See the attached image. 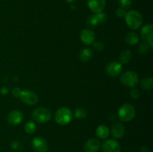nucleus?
Returning a JSON list of instances; mask_svg holds the SVG:
<instances>
[{"instance_id": "b1692460", "label": "nucleus", "mask_w": 153, "mask_h": 152, "mask_svg": "<svg viewBox=\"0 0 153 152\" xmlns=\"http://www.w3.org/2000/svg\"><path fill=\"white\" fill-rule=\"evenodd\" d=\"M152 48L149 45V43L143 41L140 44L138 47V52L140 55H145L147 52H149V49H152Z\"/></svg>"}, {"instance_id": "c756f323", "label": "nucleus", "mask_w": 153, "mask_h": 152, "mask_svg": "<svg viewBox=\"0 0 153 152\" xmlns=\"http://www.w3.org/2000/svg\"><path fill=\"white\" fill-rule=\"evenodd\" d=\"M116 14L117 16H119L120 18H123L125 17L126 14V11L124 9L121 8V7H119L116 10Z\"/></svg>"}, {"instance_id": "4be33fe9", "label": "nucleus", "mask_w": 153, "mask_h": 152, "mask_svg": "<svg viewBox=\"0 0 153 152\" xmlns=\"http://www.w3.org/2000/svg\"><path fill=\"white\" fill-rule=\"evenodd\" d=\"M98 24H100L99 22L98 19H97V14H93L91 15L87 19V25L90 27V28H94V27L97 26Z\"/></svg>"}, {"instance_id": "473e14b6", "label": "nucleus", "mask_w": 153, "mask_h": 152, "mask_svg": "<svg viewBox=\"0 0 153 152\" xmlns=\"http://www.w3.org/2000/svg\"><path fill=\"white\" fill-rule=\"evenodd\" d=\"M140 152H149V150L147 147L143 146V147H142L141 148H140Z\"/></svg>"}, {"instance_id": "9d476101", "label": "nucleus", "mask_w": 153, "mask_h": 152, "mask_svg": "<svg viewBox=\"0 0 153 152\" xmlns=\"http://www.w3.org/2000/svg\"><path fill=\"white\" fill-rule=\"evenodd\" d=\"M88 6L94 13H101L106 6V0H88Z\"/></svg>"}, {"instance_id": "423d86ee", "label": "nucleus", "mask_w": 153, "mask_h": 152, "mask_svg": "<svg viewBox=\"0 0 153 152\" xmlns=\"http://www.w3.org/2000/svg\"><path fill=\"white\" fill-rule=\"evenodd\" d=\"M19 98L24 104L28 105H34L38 101V96L37 94L28 89L21 91Z\"/></svg>"}, {"instance_id": "0eeeda50", "label": "nucleus", "mask_w": 153, "mask_h": 152, "mask_svg": "<svg viewBox=\"0 0 153 152\" xmlns=\"http://www.w3.org/2000/svg\"><path fill=\"white\" fill-rule=\"evenodd\" d=\"M142 40L144 42L149 43L151 47H153V25L152 24L149 23L144 25L140 31Z\"/></svg>"}, {"instance_id": "7ed1b4c3", "label": "nucleus", "mask_w": 153, "mask_h": 152, "mask_svg": "<svg viewBox=\"0 0 153 152\" xmlns=\"http://www.w3.org/2000/svg\"><path fill=\"white\" fill-rule=\"evenodd\" d=\"M135 108L131 104H125L118 110V117L123 122H130L135 116Z\"/></svg>"}, {"instance_id": "72a5a7b5", "label": "nucleus", "mask_w": 153, "mask_h": 152, "mask_svg": "<svg viewBox=\"0 0 153 152\" xmlns=\"http://www.w3.org/2000/svg\"><path fill=\"white\" fill-rule=\"evenodd\" d=\"M66 1H67L68 3H73V2H74L76 0H66Z\"/></svg>"}, {"instance_id": "c85d7f7f", "label": "nucleus", "mask_w": 153, "mask_h": 152, "mask_svg": "<svg viewBox=\"0 0 153 152\" xmlns=\"http://www.w3.org/2000/svg\"><path fill=\"white\" fill-rule=\"evenodd\" d=\"M97 16V19H98L99 22L100 23H104L106 21L107 19V16H106L105 13H104L103 12H101V13H96Z\"/></svg>"}, {"instance_id": "5701e85b", "label": "nucleus", "mask_w": 153, "mask_h": 152, "mask_svg": "<svg viewBox=\"0 0 153 152\" xmlns=\"http://www.w3.org/2000/svg\"><path fill=\"white\" fill-rule=\"evenodd\" d=\"M74 116L78 119H84L87 116V111L82 107H78L74 110Z\"/></svg>"}, {"instance_id": "bb28decb", "label": "nucleus", "mask_w": 153, "mask_h": 152, "mask_svg": "<svg viewBox=\"0 0 153 152\" xmlns=\"http://www.w3.org/2000/svg\"><path fill=\"white\" fill-rule=\"evenodd\" d=\"M10 147L14 151H19L22 149V145L17 140H13L10 143Z\"/></svg>"}, {"instance_id": "4468645a", "label": "nucleus", "mask_w": 153, "mask_h": 152, "mask_svg": "<svg viewBox=\"0 0 153 152\" xmlns=\"http://www.w3.org/2000/svg\"><path fill=\"white\" fill-rule=\"evenodd\" d=\"M7 122L12 125H18L23 119V114L19 110H12L7 115Z\"/></svg>"}, {"instance_id": "f704fd0d", "label": "nucleus", "mask_w": 153, "mask_h": 152, "mask_svg": "<svg viewBox=\"0 0 153 152\" xmlns=\"http://www.w3.org/2000/svg\"><path fill=\"white\" fill-rule=\"evenodd\" d=\"M71 8L73 9V10H75V9H76V7L74 5H71Z\"/></svg>"}, {"instance_id": "f03ea898", "label": "nucleus", "mask_w": 153, "mask_h": 152, "mask_svg": "<svg viewBox=\"0 0 153 152\" xmlns=\"http://www.w3.org/2000/svg\"><path fill=\"white\" fill-rule=\"evenodd\" d=\"M73 119V113L68 107H61L56 111L55 115V120L58 125H68Z\"/></svg>"}, {"instance_id": "6ab92c4d", "label": "nucleus", "mask_w": 153, "mask_h": 152, "mask_svg": "<svg viewBox=\"0 0 153 152\" xmlns=\"http://www.w3.org/2000/svg\"><path fill=\"white\" fill-rule=\"evenodd\" d=\"M131 58H132V55L130 51H123L120 55V63L121 64H126L131 61Z\"/></svg>"}, {"instance_id": "f3484780", "label": "nucleus", "mask_w": 153, "mask_h": 152, "mask_svg": "<svg viewBox=\"0 0 153 152\" xmlns=\"http://www.w3.org/2000/svg\"><path fill=\"white\" fill-rule=\"evenodd\" d=\"M125 41L128 44L134 46L139 42V36L134 32H128L126 34Z\"/></svg>"}, {"instance_id": "f8f14e48", "label": "nucleus", "mask_w": 153, "mask_h": 152, "mask_svg": "<svg viewBox=\"0 0 153 152\" xmlns=\"http://www.w3.org/2000/svg\"><path fill=\"white\" fill-rule=\"evenodd\" d=\"M95 33L89 28H86L80 33V40L84 44L91 45L95 42Z\"/></svg>"}, {"instance_id": "393cba45", "label": "nucleus", "mask_w": 153, "mask_h": 152, "mask_svg": "<svg viewBox=\"0 0 153 152\" xmlns=\"http://www.w3.org/2000/svg\"><path fill=\"white\" fill-rule=\"evenodd\" d=\"M119 4L121 8L124 10H127L131 5V0H119Z\"/></svg>"}, {"instance_id": "6e6552de", "label": "nucleus", "mask_w": 153, "mask_h": 152, "mask_svg": "<svg viewBox=\"0 0 153 152\" xmlns=\"http://www.w3.org/2000/svg\"><path fill=\"white\" fill-rule=\"evenodd\" d=\"M123 70V64L117 61L109 63L105 68L106 73L111 77H116L119 75Z\"/></svg>"}, {"instance_id": "412c9836", "label": "nucleus", "mask_w": 153, "mask_h": 152, "mask_svg": "<svg viewBox=\"0 0 153 152\" xmlns=\"http://www.w3.org/2000/svg\"><path fill=\"white\" fill-rule=\"evenodd\" d=\"M37 129V126H36L35 122L33 121H28L25 123V131L28 134H34Z\"/></svg>"}, {"instance_id": "2f4dec72", "label": "nucleus", "mask_w": 153, "mask_h": 152, "mask_svg": "<svg viewBox=\"0 0 153 152\" xmlns=\"http://www.w3.org/2000/svg\"><path fill=\"white\" fill-rule=\"evenodd\" d=\"M9 89L7 87V86H2V87L1 88V90H0V92H1V95H6V94H7V92H8Z\"/></svg>"}, {"instance_id": "ddd939ff", "label": "nucleus", "mask_w": 153, "mask_h": 152, "mask_svg": "<svg viewBox=\"0 0 153 152\" xmlns=\"http://www.w3.org/2000/svg\"><path fill=\"white\" fill-rule=\"evenodd\" d=\"M100 145L101 143L98 139L91 138L85 142L84 145V151L85 152H98L100 148Z\"/></svg>"}, {"instance_id": "f257e3e1", "label": "nucleus", "mask_w": 153, "mask_h": 152, "mask_svg": "<svg viewBox=\"0 0 153 152\" xmlns=\"http://www.w3.org/2000/svg\"><path fill=\"white\" fill-rule=\"evenodd\" d=\"M125 19L127 26L131 30L138 29L143 23V17L137 10H131L126 12Z\"/></svg>"}, {"instance_id": "a211bd4d", "label": "nucleus", "mask_w": 153, "mask_h": 152, "mask_svg": "<svg viewBox=\"0 0 153 152\" xmlns=\"http://www.w3.org/2000/svg\"><path fill=\"white\" fill-rule=\"evenodd\" d=\"M93 57V52L89 49H83L79 53V59L83 62H88L91 61Z\"/></svg>"}, {"instance_id": "cd10ccee", "label": "nucleus", "mask_w": 153, "mask_h": 152, "mask_svg": "<svg viewBox=\"0 0 153 152\" xmlns=\"http://www.w3.org/2000/svg\"><path fill=\"white\" fill-rule=\"evenodd\" d=\"M93 44H94V49H95L97 52H102V51L105 49L104 44H103V43L100 41L94 42Z\"/></svg>"}, {"instance_id": "1a4fd4ad", "label": "nucleus", "mask_w": 153, "mask_h": 152, "mask_svg": "<svg viewBox=\"0 0 153 152\" xmlns=\"http://www.w3.org/2000/svg\"><path fill=\"white\" fill-rule=\"evenodd\" d=\"M32 147L36 152H47L49 145L43 137H37L32 139Z\"/></svg>"}, {"instance_id": "2eb2a0df", "label": "nucleus", "mask_w": 153, "mask_h": 152, "mask_svg": "<svg viewBox=\"0 0 153 152\" xmlns=\"http://www.w3.org/2000/svg\"><path fill=\"white\" fill-rule=\"evenodd\" d=\"M125 134V126L120 122H116L111 127V134L114 138L120 139Z\"/></svg>"}, {"instance_id": "7c9ffc66", "label": "nucleus", "mask_w": 153, "mask_h": 152, "mask_svg": "<svg viewBox=\"0 0 153 152\" xmlns=\"http://www.w3.org/2000/svg\"><path fill=\"white\" fill-rule=\"evenodd\" d=\"M20 88L19 87H14L13 89H12V95L14 97H19V95H20L21 92Z\"/></svg>"}, {"instance_id": "9b49d317", "label": "nucleus", "mask_w": 153, "mask_h": 152, "mask_svg": "<svg viewBox=\"0 0 153 152\" xmlns=\"http://www.w3.org/2000/svg\"><path fill=\"white\" fill-rule=\"evenodd\" d=\"M120 145L114 139L105 140L102 145V152H120Z\"/></svg>"}, {"instance_id": "dca6fc26", "label": "nucleus", "mask_w": 153, "mask_h": 152, "mask_svg": "<svg viewBox=\"0 0 153 152\" xmlns=\"http://www.w3.org/2000/svg\"><path fill=\"white\" fill-rule=\"evenodd\" d=\"M96 134H97L98 138L101 139H105L108 137L109 134H110V130L106 125H101L97 128Z\"/></svg>"}, {"instance_id": "39448f33", "label": "nucleus", "mask_w": 153, "mask_h": 152, "mask_svg": "<svg viewBox=\"0 0 153 152\" xmlns=\"http://www.w3.org/2000/svg\"><path fill=\"white\" fill-rule=\"evenodd\" d=\"M121 83L128 87H135L139 82V77L134 71L125 72L120 77Z\"/></svg>"}, {"instance_id": "aec40b11", "label": "nucleus", "mask_w": 153, "mask_h": 152, "mask_svg": "<svg viewBox=\"0 0 153 152\" xmlns=\"http://www.w3.org/2000/svg\"><path fill=\"white\" fill-rule=\"evenodd\" d=\"M140 85L142 89L144 90H150L153 87V78L152 77H145L142 79Z\"/></svg>"}, {"instance_id": "a878e982", "label": "nucleus", "mask_w": 153, "mask_h": 152, "mask_svg": "<svg viewBox=\"0 0 153 152\" xmlns=\"http://www.w3.org/2000/svg\"><path fill=\"white\" fill-rule=\"evenodd\" d=\"M130 95L134 99H137L140 96V92L138 89L135 87H132L131 90H130Z\"/></svg>"}, {"instance_id": "20e7f679", "label": "nucleus", "mask_w": 153, "mask_h": 152, "mask_svg": "<svg viewBox=\"0 0 153 152\" xmlns=\"http://www.w3.org/2000/svg\"><path fill=\"white\" fill-rule=\"evenodd\" d=\"M52 117L50 110L46 107L36 108L32 113V118L37 123H46L49 122Z\"/></svg>"}]
</instances>
